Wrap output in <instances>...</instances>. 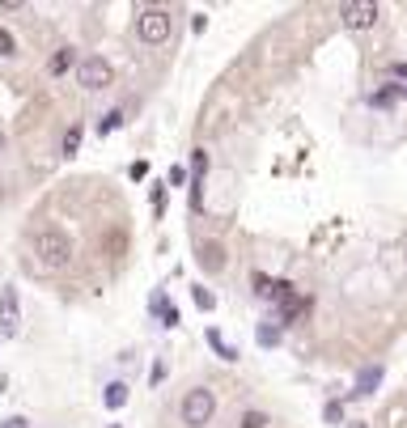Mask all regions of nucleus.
Wrapping results in <instances>:
<instances>
[{
	"label": "nucleus",
	"instance_id": "nucleus-1",
	"mask_svg": "<svg viewBox=\"0 0 407 428\" xmlns=\"http://www.w3.org/2000/svg\"><path fill=\"white\" fill-rule=\"evenodd\" d=\"M34 254H38L43 267L60 272V267H68V259H72V242H68V234H60V229H38V234H34Z\"/></svg>",
	"mask_w": 407,
	"mask_h": 428
},
{
	"label": "nucleus",
	"instance_id": "nucleus-2",
	"mask_svg": "<svg viewBox=\"0 0 407 428\" xmlns=\"http://www.w3.org/2000/svg\"><path fill=\"white\" fill-rule=\"evenodd\" d=\"M213 411H217L213 390H187V399H183V424L187 428H204L213 420Z\"/></svg>",
	"mask_w": 407,
	"mask_h": 428
},
{
	"label": "nucleus",
	"instance_id": "nucleus-3",
	"mask_svg": "<svg viewBox=\"0 0 407 428\" xmlns=\"http://www.w3.org/2000/svg\"><path fill=\"white\" fill-rule=\"evenodd\" d=\"M77 81H81L89 93H98V89H107V85L115 81V68H111V60H102V56H85V60L77 64Z\"/></svg>",
	"mask_w": 407,
	"mask_h": 428
},
{
	"label": "nucleus",
	"instance_id": "nucleus-4",
	"mask_svg": "<svg viewBox=\"0 0 407 428\" xmlns=\"http://www.w3.org/2000/svg\"><path fill=\"white\" fill-rule=\"evenodd\" d=\"M136 34H140L148 47L166 43V38H170V13H166V9H144V13L136 17Z\"/></svg>",
	"mask_w": 407,
	"mask_h": 428
},
{
	"label": "nucleus",
	"instance_id": "nucleus-5",
	"mask_svg": "<svg viewBox=\"0 0 407 428\" xmlns=\"http://www.w3.org/2000/svg\"><path fill=\"white\" fill-rule=\"evenodd\" d=\"M339 17L348 30H369L378 22V5L374 0H348V5H339Z\"/></svg>",
	"mask_w": 407,
	"mask_h": 428
},
{
	"label": "nucleus",
	"instance_id": "nucleus-6",
	"mask_svg": "<svg viewBox=\"0 0 407 428\" xmlns=\"http://www.w3.org/2000/svg\"><path fill=\"white\" fill-rule=\"evenodd\" d=\"M17 289H0V335H17Z\"/></svg>",
	"mask_w": 407,
	"mask_h": 428
},
{
	"label": "nucleus",
	"instance_id": "nucleus-7",
	"mask_svg": "<svg viewBox=\"0 0 407 428\" xmlns=\"http://www.w3.org/2000/svg\"><path fill=\"white\" fill-rule=\"evenodd\" d=\"M378 382H382V365H365L361 373H356V399H365V395H374L378 390Z\"/></svg>",
	"mask_w": 407,
	"mask_h": 428
},
{
	"label": "nucleus",
	"instance_id": "nucleus-8",
	"mask_svg": "<svg viewBox=\"0 0 407 428\" xmlns=\"http://www.w3.org/2000/svg\"><path fill=\"white\" fill-rule=\"evenodd\" d=\"M199 267H204V272H221V267H225V250L217 242H204L199 246Z\"/></svg>",
	"mask_w": 407,
	"mask_h": 428
},
{
	"label": "nucleus",
	"instance_id": "nucleus-9",
	"mask_svg": "<svg viewBox=\"0 0 407 428\" xmlns=\"http://www.w3.org/2000/svg\"><path fill=\"white\" fill-rule=\"evenodd\" d=\"M305 305H310V301H305V297H297V293H293V297H289V301L280 305V327H289L293 318H301V314H305Z\"/></svg>",
	"mask_w": 407,
	"mask_h": 428
},
{
	"label": "nucleus",
	"instance_id": "nucleus-10",
	"mask_svg": "<svg viewBox=\"0 0 407 428\" xmlns=\"http://www.w3.org/2000/svg\"><path fill=\"white\" fill-rule=\"evenodd\" d=\"M102 403H107L111 411H119V407L128 403V386H123V382H111L107 390H102Z\"/></svg>",
	"mask_w": 407,
	"mask_h": 428
},
{
	"label": "nucleus",
	"instance_id": "nucleus-11",
	"mask_svg": "<svg viewBox=\"0 0 407 428\" xmlns=\"http://www.w3.org/2000/svg\"><path fill=\"white\" fill-rule=\"evenodd\" d=\"M208 344H213V352H217L221 360H238V348H229V344L221 339V331H217V327H208Z\"/></svg>",
	"mask_w": 407,
	"mask_h": 428
},
{
	"label": "nucleus",
	"instance_id": "nucleus-12",
	"mask_svg": "<svg viewBox=\"0 0 407 428\" xmlns=\"http://www.w3.org/2000/svg\"><path fill=\"white\" fill-rule=\"evenodd\" d=\"M72 68V47H60L56 56H51V77H60V72H68Z\"/></svg>",
	"mask_w": 407,
	"mask_h": 428
},
{
	"label": "nucleus",
	"instance_id": "nucleus-13",
	"mask_svg": "<svg viewBox=\"0 0 407 428\" xmlns=\"http://www.w3.org/2000/svg\"><path fill=\"white\" fill-rule=\"evenodd\" d=\"M250 289H254V297H263V301H268V293H272V280H268L263 272H254V276H250Z\"/></svg>",
	"mask_w": 407,
	"mask_h": 428
},
{
	"label": "nucleus",
	"instance_id": "nucleus-14",
	"mask_svg": "<svg viewBox=\"0 0 407 428\" xmlns=\"http://www.w3.org/2000/svg\"><path fill=\"white\" fill-rule=\"evenodd\" d=\"M191 297H195V305H199V309H213V305H217V297L204 289V284H195V289H191Z\"/></svg>",
	"mask_w": 407,
	"mask_h": 428
},
{
	"label": "nucleus",
	"instance_id": "nucleus-15",
	"mask_svg": "<svg viewBox=\"0 0 407 428\" xmlns=\"http://www.w3.org/2000/svg\"><path fill=\"white\" fill-rule=\"evenodd\" d=\"M77 148H81V128H68L64 132V157H72Z\"/></svg>",
	"mask_w": 407,
	"mask_h": 428
},
{
	"label": "nucleus",
	"instance_id": "nucleus-16",
	"mask_svg": "<svg viewBox=\"0 0 407 428\" xmlns=\"http://www.w3.org/2000/svg\"><path fill=\"white\" fill-rule=\"evenodd\" d=\"M98 128H102V132H115V128H123V111H107Z\"/></svg>",
	"mask_w": 407,
	"mask_h": 428
},
{
	"label": "nucleus",
	"instance_id": "nucleus-17",
	"mask_svg": "<svg viewBox=\"0 0 407 428\" xmlns=\"http://www.w3.org/2000/svg\"><path fill=\"white\" fill-rule=\"evenodd\" d=\"M259 344L263 348H276L280 344V327H259Z\"/></svg>",
	"mask_w": 407,
	"mask_h": 428
},
{
	"label": "nucleus",
	"instance_id": "nucleus-18",
	"mask_svg": "<svg viewBox=\"0 0 407 428\" xmlns=\"http://www.w3.org/2000/svg\"><path fill=\"white\" fill-rule=\"evenodd\" d=\"M242 428H268V415L263 411H246L242 415Z\"/></svg>",
	"mask_w": 407,
	"mask_h": 428
},
{
	"label": "nucleus",
	"instance_id": "nucleus-19",
	"mask_svg": "<svg viewBox=\"0 0 407 428\" xmlns=\"http://www.w3.org/2000/svg\"><path fill=\"white\" fill-rule=\"evenodd\" d=\"M394 98H399V85H390V89H382V93H374L369 102H374V106H390Z\"/></svg>",
	"mask_w": 407,
	"mask_h": 428
},
{
	"label": "nucleus",
	"instance_id": "nucleus-20",
	"mask_svg": "<svg viewBox=\"0 0 407 428\" xmlns=\"http://www.w3.org/2000/svg\"><path fill=\"white\" fill-rule=\"evenodd\" d=\"M323 415H327V424H339V420H344V403H327Z\"/></svg>",
	"mask_w": 407,
	"mask_h": 428
},
{
	"label": "nucleus",
	"instance_id": "nucleus-21",
	"mask_svg": "<svg viewBox=\"0 0 407 428\" xmlns=\"http://www.w3.org/2000/svg\"><path fill=\"white\" fill-rule=\"evenodd\" d=\"M0 56H17V51H13V34H9V30H0Z\"/></svg>",
	"mask_w": 407,
	"mask_h": 428
},
{
	"label": "nucleus",
	"instance_id": "nucleus-22",
	"mask_svg": "<svg viewBox=\"0 0 407 428\" xmlns=\"http://www.w3.org/2000/svg\"><path fill=\"white\" fill-rule=\"evenodd\" d=\"M153 187H158V183H153ZM153 208H158V212H166V187H158V191H153Z\"/></svg>",
	"mask_w": 407,
	"mask_h": 428
},
{
	"label": "nucleus",
	"instance_id": "nucleus-23",
	"mask_svg": "<svg viewBox=\"0 0 407 428\" xmlns=\"http://www.w3.org/2000/svg\"><path fill=\"white\" fill-rule=\"evenodd\" d=\"M0 428H30L22 415H9V420H0Z\"/></svg>",
	"mask_w": 407,
	"mask_h": 428
},
{
	"label": "nucleus",
	"instance_id": "nucleus-24",
	"mask_svg": "<svg viewBox=\"0 0 407 428\" xmlns=\"http://www.w3.org/2000/svg\"><path fill=\"white\" fill-rule=\"evenodd\" d=\"M170 183H174V187H183V183H187V170H183V166H174V170H170Z\"/></svg>",
	"mask_w": 407,
	"mask_h": 428
},
{
	"label": "nucleus",
	"instance_id": "nucleus-25",
	"mask_svg": "<svg viewBox=\"0 0 407 428\" xmlns=\"http://www.w3.org/2000/svg\"><path fill=\"white\" fill-rule=\"evenodd\" d=\"M128 174H132V178H144V174H148V166H144V162H132V170H128Z\"/></svg>",
	"mask_w": 407,
	"mask_h": 428
},
{
	"label": "nucleus",
	"instance_id": "nucleus-26",
	"mask_svg": "<svg viewBox=\"0 0 407 428\" xmlns=\"http://www.w3.org/2000/svg\"><path fill=\"white\" fill-rule=\"evenodd\" d=\"M0 153H5V132H0Z\"/></svg>",
	"mask_w": 407,
	"mask_h": 428
},
{
	"label": "nucleus",
	"instance_id": "nucleus-27",
	"mask_svg": "<svg viewBox=\"0 0 407 428\" xmlns=\"http://www.w3.org/2000/svg\"><path fill=\"white\" fill-rule=\"evenodd\" d=\"M403 93H407V85H399V98H403Z\"/></svg>",
	"mask_w": 407,
	"mask_h": 428
},
{
	"label": "nucleus",
	"instance_id": "nucleus-28",
	"mask_svg": "<svg viewBox=\"0 0 407 428\" xmlns=\"http://www.w3.org/2000/svg\"><path fill=\"white\" fill-rule=\"evenodd\" d=\"M352 428H365V424H352Z\"/></svg>",
	"mask_w": 407,
	"mask_h": 428
}]
</instances>
